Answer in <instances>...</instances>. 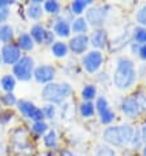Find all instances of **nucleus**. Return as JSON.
<instances>
[{
  "label": "nucleus",
  "instance_id": "obj_1",
  "mask_svg": "<svg viewBox=\"0 0 146 156\" xmlns=\"http://www.w3.org/2000/svg\"><path fill=\"white\" fill-rule=\"evenodd\" d=\"M136 68L131 59L121 57L118 59L116 70L114 72L112 80L116 88L119 89H128L134 84L136 81Z\"/></svg>",
  "mask_w": 146,
  "mask_h": 156
},
{
  "label": "nucleus",
  "instance_id": "obj_2",
  "mask_svg": "<svg viewBox=\"0 0 146 156\" xmlns=\"http://www.w3.org/2000/svg\"><path fill=\"white\" fill-rule=\"evenodd\" d=\"M134 130L129 125H123V126H111L107 127L103 131V139L111 146L121 147L131 143Z\"/></svg>",
  "mask_w": 146,
  "mask_h": 156
},
{
  "label": "nucleus",
  "instance_id": "obj_3",
  "mask_svg": "<svg viewBox=\"0 0 146 156\" xmlns=\"http://www.w3.org/2000/svg\"><path fill=\"white\" fill-rule=\"evenodd\" d=\"M72 93V87L68 83H50L42 89V98L50 104H61Z\"/></svg>",
  "mask_w": 146,
  "mask_h": 156
},
{
  "label": "nucleus",
  "instance_id": "obj_4",
  "mask_svg": "<svg viewBox=\"0 0 146 156\" xmlns=\"http://www.w3.org/2000/svg\"><path fill=\"white\" fill-rule=\"evenodd\" d=\"M34 59L25 55L13 66V76L21 81H29L34 75Z\"/></svg>",
  "mask_w": 146,
  "mask_h": 156
},
{
  "label": "nucleus",
  "instance_id": "obj_5",
  "mask_svg": "<svg viewBox=\"0 0 146 156\" xmlns=\"http://www.w3.org/2000/svg\"><path fill=\"white\" fill-rule=\"evenodd\" d=\"M17 108L21 112V114L24 117H26L28 119H32L34 122H39V121L45 119V114L43 110L41 108L35 106L32 101H28V100H20L17 102Z\"/></svg>",
  "mask_w": 146,
  "mask_h": 156
},
{
  "label": "nucleus",
  "instance_id": "obj_6",
  "mask_svg": "<svg viewBox=\"0 0 146 156\" xmlns=\"http://www.w3.org/2000/svg\"><path fill=\"white\" fill-rule=\"evenodd\" d=\"M103 54L99 50H93L82 58V66L89 73L97 72L103 64Z\"/></svg>",
  "mask_w": 146,
  "mask_h": 156
},
{
  "label": "nucleus",
  "instance_id": "obj_7",
  "mask_svg": "<svg viewBox=\"0 0 146 156\" xmlns=\"http://www.w3.org/2000/svg\"><path fill=\"white\" fill-rule=\"evenodd\" d=\"M0 55H2V60L4 64H8V66L12 64V66H15L21 59V50L15 43H7V45H4L2 47Z\"/></svg>",
  "mask_w": 146,
  "mask_h": 156
},
{
  "label": "nucleus",
  "instance_id": "obj_8",
  "mask_svg": "<svg viewBox=\"0 0 146 156\" xmlns=\"http://www.w3.org/2000/svg\"><path fill=\"white\" fill-rule=\"evenodd\" d=\"M56 76V70L55 67L50 66V64H42V66L37 67L34 70L33 77L35 79L39 84H50Z\"/></svg>",
  "mask_w": 146,
  "mask_h": 156
},
{
  "label": "nucleus",
  "instance_id": "obj_9",
  "mask_svg": "<svg viewBox=\"0 0 146 156\" xmlns=\"http://www.w3.org/2000/svg\"><path fill=\"white\" fill-rule=\"evenodd\" d=\"M95 109H97L98 113H99L101 122L103 125H108V123H111L115 119V113L110 109L108 101H107L106 97L101 96V97L97 98V101H95Z\"/></svg>",
  "mask_w": 146,
  "mask_h": 156
},
{
  "label": "nucleus",
  "instance_id": "obj_10",
  "mask_svg": "<svg viewBox=\"0 0 146 156\" xmlns=\"http://www.w3.org/2000/svg\"><path fill=\"white\" fill-rule=\"evenodd\" d=\"M107 7L103 5H97V7H91L90 9L86 12V20L88 24H90L91 27H101V25L105 23V19L107 16Z\"/></svg>",
  "mask_w": 146,
  "mask_h": 156
},
{
  "label": "nucleus",
  "instance_id": "obj_11",
  "mask_svg": "<svg viewBox=\"0 0 146 156\" xmlns=\"http://www.w3.org/2000/svg\"><path fill=\"white\" fill-rule=\"evenodd\" d=\"M90 45V40L86 34H77L73 38H71L68 47L75 54H82L84 51L88 50V46Z\"/></svg>",
  "mask_w": 146,
  "mask_h": 156
},
{
  "label": "nucleus",
  "instance_id": "obj_12",
  "mask_svg": "<svg viewBox=\"0 0 146 156\" xmlns=\"http://www.w3.org/2000/svg\"><path fill=\"white\" fill-rule=\"evenodd\" d=\"M121 110L128 118H136L140 114L141 108L137 102L136 97H125L121 102Z\"/></svg>",
  "mask_w": 146,
  "mask_h": 156
},
{
  "label": "nucleus",
  "instance_id": "obj_13",
  "mask_svg": "<svg viewBox=\"0 0 146 156\" xmlns=\"http://www.w3.org/2000/svg\"><path fill=\"white\" fill-rule=\"evenodd\" d=\"M89 40H90V45H93L95 49H103V47L107 45V33H106V30H103V29L95 30Z\"/></svg>",
  "mask_w": 146,
  "mask_h": 156
},
{
  "label": "nucleus",
  "instance_id": "obj_14",
  "mask_svg": "<svg viewBox=\"0 0 146 156\" xmlns=\"http://www.w3.org/2000/svg\"><path fill=\"white\" fill-rule=\"evenodd\" d=\"M71 32H72L71 25L65 19H60V20H58L56 23H55L54 33L56 34V36L61 37V38H65V37H69Z\"/></svg>",
  "mask_w": 146,
  "mask_h": 156
},
{
  "label": "nucleus",
  "instance_id": "obj_15",
  "mask_svg": "<svg viewBox=\"0 0 146 156\" xmlns=\"http://www.w3.org/2000/svg\"><path fill=\"white\" fill-rule=\"evenodd\" d=\"M26 15L30 20H41L43 16V7L42 4L32 2L26 8Z\"/></svg>",
  "mask_w": 146,
  "mask_h": 156
},
{
  "label": "nucleus",
  "instance_id": "obj_16",
  "mask_svg": "<svg viewBox=\"0 0 146 156\" xmlns=\"http://www.w3.org/2000/svg\"><path fill=\"white\" fill-rule=\"evenodd\" d=\"M34 45H35V42L33 41V38L30 37L29 33H21L18 36V42H17V46H18L20 50L30 51V50L34 49Z\"/></svg>",
  "mask_w": 146,
  "mask_h": 156
},
{
  "label": "nucleus",
  "instance_id": "obj_17",
  "mask_svg": "<svg viewBox=\"0 0 146 156\" xmlns=\"http://www.w3.org/2000/svg\"><path fill=\"white\" fill-rule=\"evenodd\" d=\"M45 36H46V29L41 24H34L32 29H30V37L33 38L34 42L45 43Z\"/></svg>",
  "mask_w": 146,
  "mask_h": 156
},
{
  "label": "nucleus",
  "instance_id": "obj_18",
  "mask_svg": "<svg viewBox=\"0 0 146 156\" xmlns=\"http://www.w3.org/2000/svg\"><path fill=\"white\" fill-rule=\"evenodd\" d=\"M68 51H69V47H68L67 43L64 42H54V45L51 46V53H52L56 58H65L68 55Z\"/></svg>",
  "mask_w": 146,
  "mask_h": 156
},
{
  "label": "nucleus",
  "instance_id": "obj_19",
  "mask_svg": "<svg viewBox=\"0 0 146 156\" xmlns=\"http://www.w3.org/2000/svg\"><path fill=\"white\" fill-rule=\"evenodd\" d=\"M13 37H15V32L11 25H8V24L0 25V41L7 45V43L12 42Z\"/></svg>",
  "mask_w": 146,
  "mask_h": 156
},
{
  "label": "nucleus",
  "instance_id": "obj_20",
  "mask_svg": "<svg viewBox=\"0 0 146 156\" xmlns=\"http://www.w3.org/2000/svg\"><path fill=\"white\" fill-rule=\"evenodd\" d=\"M88 28H89V24L84 17H77L76 20H73V23L71 25L72 32L78 33V34H85L88 32Z\"/></svg>",
  "mask_w": 146,
  "mask_h": 156
},
{
  "label": "nucleus",
  "instance_id": "obj_21",
  "mask_svg": "<svg viewBox=\"0 0 146 156\" xmlns=\"http://www.w3.org/2000/svg\"><path fill=\"white\" fill-rule=\"evenodd\" d=\"M0 87L7 93H12L13 89L16 88V77L13 75H4L0 79Z\"/></svg>",
  "mask_w": 146,
  "mask_h": 156
},
{
  "label": "nucleus",
  "instance_id": "obj_22",
  "mask_svg": "<svg viewBox=\"0 0 146 156\" xmlns=\"http://www.w3.org/2000/svg\"><path fill=\"white\" fill-rule=\"evenodd\" d=\"M43 143H45V146L47 147V148H56L58 144H59V142H58V134L55 130H48L45 135H43Z\"/></svg>",
  "mask_w": 146,
  "mask_h": 156
},
{
  "label": "nucleus",
  "instance_id": "obj_23",
  "mask_svg": "<svg viewBox=\"0 0 146 156\" xmlns=\"http://www.w3.org/2000/svg\"><path fill=\"white\" fill-rule=\"evenodd\" d=\"M89 4H91V0H75L71 4V9L73 15H81L86 9Z\"/></svg>",
  "mask_w": 146,
  "mask_h": 156
},
{
  "label": "nucleus",
  "instance_id": "obj_24",
  "mask_svg": "<svg viewBox=\"0 0 146 156\" xmlns=\"http://www.w3.org/2000/svg\"><path fill=\"white\" fill-rule=\"evenodd\" d=\"M94 112H95V106L91 101H84L80 105V114L84 117V118H90V117L94 115Z\"/></svg>",
  "mask_w": 146,
  "mask_h": 156
},
{
  "label": "nucleus",
  "instance_id": "obj_25",
  "mask_svg": "<svg viewBox=\"0 0 146 156\" xmlns=\"http://www.w3.org/2000/svg\"><path fill=\"white\" fill-rule=\"evenodd\" d=\"M60 9H61V5L56 0H47L43 3V11H46L50 15H58Z\"/></svg>",
  "mask_w": 146,
  "mask_h": 156
},
{
  "label": "nucleus",
  "instance_id": "obj_26",
  "mask_svg": "<svg viewBox=\"0 0 146 156\" xmlns=\"http://www.w3.org/2000/svg\"><path fill=\"white\" fill-rule=\"evenodd\" d=\"M81 96H82V98L85 100V101H91V100L95 98L97 96V88L95 85L93 84H88L84 87L82 92H81Z\"/></svg>",
  "mask_w": 146,
  "mask_h": 156
},
{
  "label": "nucleus",
  "instance_id": "obj_27",
  "mask_svg": "<svg viewBox=\"0 0 146 156\" xmlns=\"http://www.w3.org/2000/svg\"><path fill=\"white\" fill-rule=\"evenodd\" d=\"M94 155H95V156H116V152H115V150L111 148L110 146L98 144Z\"/></svg>",
  "mask_w": 146,
  "mask_h": 156
},
{
  "label": "nucleus",
  "instance_id": "obj_28",
  "mask_svg": "<svg viewBox=\"0 0 146 156\" xmlns=\"http://www.w3.org/2000/svg\"><path fill=\"white\" fill-rule=\"evenodd\" d=\"M133 37L138 45H145L146 43V28L138 27L133 30Z\"/></svg>",
  "mask_w": 146,
  "mask_h": 156
},
{
  "label": "nucleus",
  "instance_id": "obj_29",
  "mask_svg": "<svg viewBox=\"0 0 146 156\" xmlns=\"http://www.w3.org/2000/svg\"><path fill=\"white\" fill-rule=\"evenodd\" d=\"M32 131L37 135H45L48 131V125L45 121H39V122H34L32 126Z\"/></svg>",
  "mask_w": 146,
  "mask_h": 156
},
{
  "label": "nucleus",
  "instance_id": "obj_30",
  "mask_svg": "<svg viewBox=\"0 0 146 156\" xmlns=\"http://www.w3.org/2000/svg\"><path fill=\"white\" fill-rule=\"evenodd\" d=\"M2 102L4 104L5 106H13V105H17L18 100L16 98V96L13 93H5L4 96L2 97Z\"/></svg>",
  "mask_w": 146,
  "mask_h": 156
},
{
  "label": "nucleus",
  "instance_id": "obj_31",
  "mask_svg": "<svg viewBox=\"0 0 146 156\" xmlns=\"http://www.w3.org/2000/svg\"><path fill=\"white\" fill-rule=\"evenodd\" d=\"M43 114H45V118H50V119H52L55 114H56V109H55V106L52 105V104H48V105H46L43 109Z\"/></svg>",
  "mask_w": 146,
  "mask_h": 156
},
{
  "label": "nucleus",
  "instance_id": "obj_32",
  "mask_svg": "<svg viewBox=\"0 0 146 156\" xmlns=\"http://www.w3.org/2000/svg\"><path fill=\"white\" fill-rule=\"evenodd\" d=\"M137 23H138L141 27L146 28V5H144L137 13Z\"/></svg>",
  "mask_w": 146,
  "mask_h": 156
},
{
  "label": "nucleus",
  "instance_id": "obj_33",
  "mask_svg": "<svg viewBox=\"0 0 146 156\" xmlns=\"http://www.w3.org/2000/svg\"><path fill=\"white\" fill-rule=\"evenodd\" d=\"M9 15H11V12L8 8H0V25H3L9 19Z\"/></svg>",
  "mask_w": 146,
  "mask_h": 156
},
{
  "label": "nucleus",
  "instance_id": "obj_34",
  "mask_svg": "<svg viewBox=\"0 0 146 156\" xmlns=\"http://www.w3.org/2000/svg\"><path fill=\"white\" fill-rule=\"evenodd\" d=\"M54 38H55V34L51 32V30H46L45 43H47V45H54Z\"/></svg>",
  "mask_w": 146,
  "mask_h": 156
},
{
  "label": "nucleus",
  "instance_id": "obj_35",
  "mask_svg": "<svg viewBox=\"0 0 146 156\" xmlns=\"http://www.w3.org/2000/svg\"><path fill=\"white\" fill-rule=\"evenodd\" d=\"M138 54H140V57H141V59H144V60H146V43H145V45H141V46H140Z\"/></svg>",
  "mask_w": 146,
  "mask_h": 156
},
{
  "label": "nucleus",
  "instance_id": "obj_36",
  "mask_svg": "<svg viewBox=\"0 0 146 156\" xmlns=\"http://www.w3.org/2000/svg\"><path fill=\"white\" fill-rule=\"evenodd\" d=\"M13 0H0V8H8V5H12Z\"/></svg>",
  "mask_w": 146,
  "mask_h": 156
},
{
  "label": "nucleus",
  "instance_id": "obj_37",
  "mask_svg": "<svg viewBox=\"0 0 146 156\" xmlns=\"http://www.w3.org/2000/svg\"><path fill=\"white\" fill-rule=\"evenodd\" d=\"M141 139H142L145 143H146V125H145V126L142 127V130H141Z\"/></svg>",
  "mask_w": 146,
  "mask_h": 156
},
{
  "label": "nucleus",
  "instance_id": "obj_38",
  "mask_svg": "<svg viewBox=\"0 0 146 156\" xmlns=\"http://www.w3.org/2000/svg\"><path fill=\"white\" fill-rule=\"evenodd\" d=\"M59 156H75V155H73L69 150H63L61 152H60V155H59Z\"/></svg>",
  "mask_w": 146,
  "mask_h": 156
},
{
  "label": "nucleus",
  "instance_id": "obj_39",
  "mask_svg": "<svg viewBox=\"0 0 146 156\" xmlns=\"http://www.w3.org/2000/svg\"><path fill=\"white\" fill-rule=\"evenodd\" d=\"M144 155H145V156H146V146H145V147H144Z\"/></svg>",
  "mask_w": 146,
  "mask_h": 156
},
{
  "label": "nucleus",
  "instance_id": "obj_40",
  "mask_svg": "<svg viewBox=\"0 0 146 156\" xmlns=\"http://www.w3.org/2000/svg\"><path fill=\"white\" fill-rule=\"evenodd\" d=\"M3 63V60H2V55H0V64H2Z\"/></svg>",
  "mask_w": 146,
  "mask_h": 156
}]
</instances>
